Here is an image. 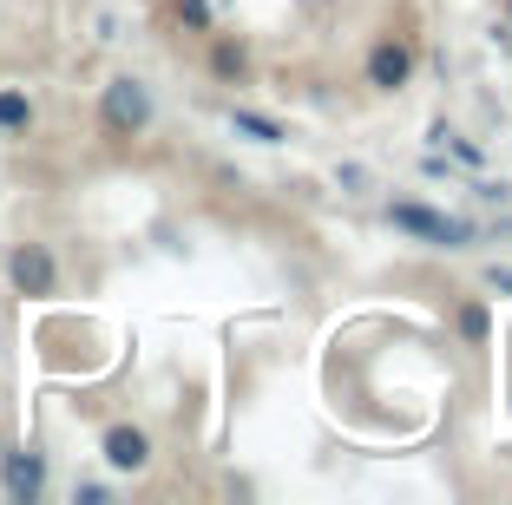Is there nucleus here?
Returning <instances> with one entry per match:
<instances>
[{
    "label": "nucleus",
    "mask_w": 512,
    "mask_h": 505,
    "mask_svg": "<svg viewBox=\"0 0 512 505\" xmlns=\"http://www.w3.org/2000/svg\"><path fill=\"white\" fill-rule=\"evenodd\" d=\"M506 33H512V0H506Z\"/></svg>",
    "instance_id": "f8f14e48"
},
{
    "label": "nucleus",
    "mask_w": 512,
    "mask_h": 505,
    "mask_svg": "<svg viewBox=\"0 0 512 505\" xmlns=\"http://www.w3.org/2000/svg\"><path fill=\"white\" fill-rule=\"evenodd\" d=\"M460 335H467V342H486V309H480V302L460 309Z\"/></svg>",
    "instance_id": "9d476101"
},
{
    "label": "nucleus",
    "mask_w": 512,
    "mask_h": 505,
    "mask_svg": "<svg viewBox=\"0 0 512 505\" xmlns=\"http://www.w3.org/2000/svg\"><path fill=\"white\" fill-rule=\"evenodd\" d=\"M230 132H243V138H256V145H283V125L270 119V112H250V105H237V112H230Z\"/></svg>",
    "instance_id": "0eeeda50"
},
{
    "label": "nucleus",
    "mask_w": 512,
    "mask_h": 505,
    "mask_svg": "<svg viewBox=\"0 0 512 505\" xmlns=\"http://www.w3.org/2000/svg\"><path fill=\"white\" fill-rule=\"evenodd\" d=\"M388 223L401 230V237L427 243V250H467V243H473V223L467 217H447V210L421 204V197H394V204H388Z\"/></svg>",
    "instance_id": "f257e3e1"
},
{
    "label": "nucleus",
    "mask_w": 512,
    "mask_h": 505,
    "mask_svg": "<svg viewBox=\"0 0 512 505\" xmlns=\"http://www.w3.org/2000/svg\"><path fill=\"white\" fill-rule=\"evenodd\" d=\"M178 20H191L197 33H211V0H178Z\"/></svg>",
    "instance_id": "9b49d317"
},
{
    "label": "nucleus",
    "mask_w": 512,
    "mask_h": 505,
    "mask_svg": "<svg viewBox=\"0 0 512 505\" xmlns=\"http://www.w3.org/2000/svg\"><path fill=\"white\" fill-rule=\"evenodd\" d=\"M7 283L27 302L60 296V256H53V243H14V250H7Z\"/></svg>",
    "instance_id": "7ed1b4c3"
},
{
    "label": "nucleus",
    "mask_w": 512,
    "mask_h": 505,
    "mask_svg": "<svg viewBox=\"0 0 512 505\" xmlns=\"http://www.w3.org/2000/svg\"><path fill=\"white\" fill-rule=\"evenodd\" d=\"M362 79H368V92H407V79H414V46H407L401 33H381V40L368 46V60H362Z\"/></svg>",
    "instance_id": "20e7f679"
},
{
    "label": "nucleus",
    "mask_w": 512,
    "mask_h": 505,
    "mask_svg": "<svg viewBox=\"0 0 512 505\" xmlns=\"http://www.w3.org/2000/svg\"><path fill=\"white\" fill-rule=\"evenodd\" d=\"M211 66H217V79H243V73H250V46H243V40H217Z\"/></svg>",
    "instance_id": "1a4fd4ad"
},
{
    "label": "nucleus",
    "mask_w": 512,
    "mask_h": 505,
    "mask_svg": "<svg viewBox=\"0 0 512 505\" xmlns=\"http://www.w3.org/2000/svg\"><path fill=\"white\" fill-rule=\"evenodd\" d=\"M151 119H158V105H151V86L132 73L106 79V92H99V125H106L112 138H138L151 132Z\"/></svg>",
    "instance_id": "f03ea898"
},
{
    "label": "nucleus",
    "mask_w": 512,
    "mask_h": 505,
    "mask_svg": "<svg viewBox=\"0 0 512 505\" xmlns=\"http://www.w3.org/2000/svg\"><path fill=\"white\" fill-rule=\"evenodd\" d=\"M33 125V99L20 86H0V132H27Z\"/></svg>",
    "instance_id": "6e6552de"
},
{
    "label": "nucleus",
    "mask_w": 512,
    "mask_h": 505,
    "mask_svg": "<svg viewBox=\"0 0 512 505\" xmlns=\"http://www.w3.org/2000/svg\"><path fill=\"white\" fill-rule=\"evenodd\" d=\"M0 486H7V499H40V486H46V460L33 453V446H20V453H7V466H0Z\"/></svg>",
    "instance_id": "423d86ee"
},
{
    "label": "nucleus",
    "mask_w": 512,
    "mask_h": 505,
    "mask_svg": "<svg viewBox=\"0 0 512 505\" xmlns=\"http://www.w3.org/2000/svg\"><path fill=\"white\" fill-rule=\"evenodd\" d=\"M106 466L112 473H145L151 466V433L145 427H132V420H119V427H106Z\"/></svg>",
    "instance_id": "39448f33"
}]
</instances>
